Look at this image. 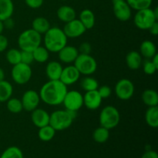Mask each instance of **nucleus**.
Masks as SVG:
<instances>
[{
  "instance_id": "obj_37",
  "label": "nucleus",
  "mask_w": 158,
  "mask_h": 158,
  "mask_svg": "<svg viewBox=\"0 0 158 158\" xmlns=\"http://www.w3.org/2000/svg\"><path fill=\"white\" fill-rule=\"evenodd\" d=\"M33 61L34 58L33 55H32V52L21 50V63L30 65L33 63Z\"/></svg>"
},
{
  "instance_id": "obj_48",
  "label": "nucleus",
  "mask_w": 158,
  "mask_h": 158,
  "mask_svg": "<svg viewBox=\"0 0 158 158\" xmlns=\"http://www.w3.org/2000/svg\"><path fill=\"white\" fill-rule=\"evenodd\" d=\"M3 30H4V26H3V23H2V21H1V20H0V35H1V34H2Z\"/></svg>"
},
{
  "instance_id": "obj_27",
  "label": "nucleus",
  "mask_w": 158,
  "mask_h": 158,
  "mask_svg": "<svg viewBox=\"0 0 158 158\" xmlns=\"http://www.w3.org/2000/svg\"><path fill=\"white\" fill-rule=\"evenodd\" d=\"M13 87L9 81L2 80L0 82V103H4L12 97Z\"/></svg>"
},
{
  "instance_id": "obj_1",
  "label": "nucleus",
  "mask_w": 158,
  "mask_h": 158,
  "mask_svg": "<svg viewBox=\"0 0 158 158\" xmlns=\"http://www.w3.org/2000/svg\"><path fill=\"white\" fill-rule=\"evenodd\" d=\"M67 86L60 80H49L40 89V100L49 106H59L62 104L67 93Z\"/></svg>"
},
{
  "instance_id": "obj_19",
  "label": "nucleus",
  "mask_w": 158,
  "mask_h": 158,
  "mask_svg": "<svg viewBox=\"0 0 158 158\" xmlns=\"http://www.w3.org/2000/svg\"><path fill=\"white\" fill-rule=\"evenodd\" d=\"M56 15L59 19L65 23L75 19L76 17H77L75 9L69 6H60L57 9Z\"/></svg>"
},
{
  "instance_id": "obj_23",
  "label": "nucleus",
  "mask_w": 158,
  "mask_h": 158,
  "mask_svg": "<svg viewBox=\"0 0 158 158\" xmlns=\"http://www.w3.org/2000/svg\"><path fill=\"white\" fill-rule=\"evenodd\" d=\"M51 26L49 20L44 17H36L32 23V29L40 35H44L49 29Z\"/></svg>"
},
{
  "instance_id": "obj_46",
  "label": "nucleus",
  "mask_w": 158,
  "mask_h": 158,
  "mask_svg": "<svg viewBox=\"0 0 158 158\" xmlns=\"http://www.w3.org/2000/svg\"><path fill=\"white\" fill-rule=\"evenodd\" d=\"M5 71L0 67V82L5 80Z\"/></svg>"
},
{
  "instance_id": "obj_24",
  "label": "nucleus",
  "mask_w": 158,
  "mask_h": 158,
  "mask_svg": "<svg viewBox=\"0 0 158 158\" xmlns=\"http://www.w3.org/2000/svg\"><path fill=\"white\" fill-rule=\"evenodd\" d=\"M14 12V5L12 0H0V20L4 21L12 17Z\"/></svg>"
},
{
  "instance_id": "obj_7",
  "label": "nucleus",
  "mask_w": 158,
  "mask_h": 158,
  "mask_svg": "<svg viewBox=\"0 0 158 158\" xmlns=\"http://www.w3.org/2000/svg\"><path fill=\"white\" fill-rule=\"evenodd\" d=\"M134 24L141 30H148L150 27L157 21L154 16L153 9L151 8L137 11L134 15Z\"/></svg>"
},
{
  "instance_id": "obj_36",
  "label": "nucleus",
  "mask_w": 158,
  "mask_h": 158,
  "mask_svg": "<svg viewBox=\"0 0 158 158\" xmlns=\"http://www.w3.org/2000/svg\"><path fill=\"white\" fill-rule=\"evenodd\" d=\"M141 66L143 67L144 73L147 75H154L158 69L151 60H147L144 62H143Z\"/></svg>"
},
{
  "instance_id": "obj_22",
  "label": "nucleus",
  "mask_w": 158,
  "mask_h": 158,
  "mask_svg": "<svg viewBox=\"0 0 158 158\" xmlns=\"http://www.w3.org/2000/svg\"><path fill=\"white\" fill-rule=\"evenodd\" d=\"M79 20L81 22V23L86 28V30L93 29L94 26H95V15H94L93 11H91L90 9H86L82 10L81 12L80 13Z\"/></svg>"
},
{
  "instance_id": "obj_38",
  "label": "nucleus",
  "mask_w": 158,
  "mask_h": 158,
  "mask_svg": "<svg viewBox=\"0 0 158 158\" xmlns=\"http://www.w3.org/2000/svg\"><path fill=\"white\" fill-rule=\"evenodd\" d=\"M97 91H98L99 94H100V96L101 97V98L103 100L109 98L111 96V94H112L111 88L109 87L108 86H106V85L100 86V87H98Z\"/></svg>"
},
{
  "instance_id": "obj_14",
  "label": "nucleus",
  "mask_w": 158,
  "mask_h": 158,
  "mask_svg": "<svg viewBox=\"0 0 158 158\" xmlns=\"http://www.w3.org/2000/svg\"><path fill=\"white\" fill-rule=\"evenodd\" d=\"M80 75L81 74L74 65H69L63 69L60 80L66 86H69L77 83L80 79Z\"/></svg>"
},
{
  "instance_id": "obj_12",
  "label": "nucleus",
  "mask_w": 158,
  "mask_h": 158,
  "mask_svg": "<svg viewBox=\"0 0 158 158\" xmlns=\"http://www.w3.org/2000/svg\"><path fill=\"white\" fill-rule=\"evenodd\" d=\"M63 30L67 38L75 39L83 35L86 29L82 24L81 22L76 18L72 21L65 23Z\"/></svg>"
},
{
  "instance_id": "obj_32",
  "label": "nucleus",
  "mask_w": 158,
  "mask_h": 158,
  "mask_svg": "<svg viewBox=\"0 0 158 158\" xmlns=\"http://www.w3.org/2000/svg\"><path fill=\"white\" fill-rule=\"evenodd\" d=\"M6 107L12 114H19L23 110L21 100L17 98H10L6 101Z\"/></svg>"
},
{
  "instance_id": "obj_40",
  "label": "nucleus",
  "mask_w": 158,
  "mask_h": 158,
  "mask_svg": "<svg viewBox=\"0 0 158 158\" xmlns=\"http://www.w3.org/2000/svg\"><path fill=\"white\" fill-rule=\"evenodd\" d=\"M44 0H25L26 4L31 9H39L43 4Z\"/></svg>"
},
{
  "instance_id": "obj_13",
  "label": "nucleus",
  "mask_w": 158,
  "mask_h": 158,
  "mask_svg": "<svg viewBox=\"0 0 158 158\" xmlns=\"http://www.w3.org/2000/svg\"><path fill=\"white\" fill-rule=\"evenodd\" d=\"M131 8L124 0H119L114 2L113 11L116 18L122 22H126L131 19L132 15Z\"/></svg>"
},
{
  "instance_id": "obj_41",
  "label": "nucleus",
  "mask_w": 158,
  "mask_h": 158,
  "mask_svg": "<svg viewBox=\"0 0 158 158\" xmlns=\"http://www.w3.org/2000/svg\"><path fill=\"white\" fill-rule=\"evenodd\" d=\"M9 46V40L4 35H0V52H2L6 50Z\"/></svg>"
},
{
  "instance_id": "obj_10",
  "label": "nucleus",
  "mask_w": 158,
  "mask_h": 158,
  "mask_svg": "<svg viewBox=\"0 0 158 158\" xmlns=\"http://www.w3.org/2000/svg\"><path fill=\"white\" fill-rule=\"evenodd\" d=\"M134 85L128 79H121L115 86V94L117 98L121 100H128L134 94Z\"/></svg>"
},
{
  "instance_id": "obj_8",
  "label": "nucleus",
  "mask_w": 158,
  "mask_h": 158,
  "mask_svg": "<svg viewBox=\"0 0 158 158\" xmlns=\"http://www.w3.org/2000/svg\"><path fill=\"white\" fill-rule=\"evenodd\" d=\"M12 78L15 83L23 85L27 83L30 80L32 75V70L30 65L19 63L12 66L11 72Z\"/></svg>"
},
{
  "instance_id": "obj_49",
  "label": "nucleus",
  "mask_w": 158,
  "mask_h": 158,
  "mask_svg": "<svg viewBox=\"0 0 158 158\" xmlns=\"http://www.w3.org/2000/svg\"><path fill=\"white\" fill-rule=\"evenodd\" d=\"M111 1H112L113 2H117V1H119V0H111Z\"/></svg>"
},
{
  "instance_id": "obj_31",
  "label": "nucleus",
  "mask_w": 158,
  "mask_h": 158,
  "mask_svg": "<svg viewBox=\"0 0 158 158\" xmlns=\"http://www.w3.org/2000/svg\"><path fill=\"white\" fill-rule=\"evenodd\" d=\"M80 86L84 91H92L96 90L99 87V83L94 77L86 76L80 82Z\"/></svg>"
},
{
  "instance_id": "obj_17",
  "label": "nucleus",
  "mask_w": 158,
  "mask_h": 158,
  "mask_svg": "<svg viewBox=\"0 0 158 158\" xmlns=\"http://www.w3.org/2000/svg\"><path fill=\"white\" fill-rule=\"evenodd\" d=\"M49 113L45 110L38 108L32 111L31 114V120L32 123L36 127L41 128L49 124Z\"/></svg>"
},
{
  "instance_id": "obj_45",
  "label": "nucleus",
  "mask_w": 158,
  "mask_h": 158,
  "mask_svg": "<svg viewBox=\"0 0 158 158\" xmlns=\"http://www.w3.org/2000/svg\"><path fill=\"white\" fill-rule=\"evenodd\" d=\"M151 60L152 61V63H154V66L158 69V54H156L154 57H152V58L151 59Z\"/></svg>"
},
{
  "instance_id": "obj_21",
  "label": "nucleus",
  "mask_w": 158,
  "mask_h": 158,
  "mask_svg": "<svg viewBox=\"0 0 158 158\" xmlns=\"http://www.w3.org/2000/svg\"><path fill=\"white\" fill-rule=\"evenodd\" d=\"M139 52L142 56V57H144L147 60H151L157 53V47L155 44L151 40H144L140 44Z\"/></svg>"
},
{
  "instance_id": "obj_4",
  "label": "nucleus",
  "mask_w": 158,
  "mask_h": 158,
  "mask_svg": "<svg viewBox=\"0 0 158 158\" xmlns=\"http://www.w3.org/2000/svg\"><path fill=\"white\" fill-rule=\"evenodd\" d=\"M41 42L42 35L31 28L20 33L18 38V46L20 50L32 52L41 45Z\"/></svg>"
},
{
  "instance_id": "obj_20",
  "label": "nucleus",
  "mask_w": 158,
  "mask_h": 158,
  "mask_svg": "<svg viewBox=\"0 0 158 158\" xmlns=\"http://www.w3.org/2000/svg\"><path fill=\"white\" fill-rule=\"evenodd\" d=\"M143 59L140 53L137 51H131L126 56V63L128 68L132 70H137L141 67Z\"/></svg>"
},
{
  "instance_id": "obj_15",
  "label": "nucleus",
  "mask_w": 158,
  "mask_h": 158,
  "mask_svg": "<svg viewBox=\"0 0 158 158\" xmlns=\"http://www.w3.org/2000/svg\"><path fill=\"white\" fill-rule=\"evenodd\" d=\"M103 99L99 94L97 89L87 91L83 96V105L90 110H95L100 106Z\"/></svg>"
},
{
  "instance_id": "obj_2",
  "label": "nucleus",
  "mask_w": 158,
  "mask_h": 158,
  "mask_svg": "<svg viewBox=\"0 0 158 158\" xmlns=\"http://www.w3.org/2000/svg\"><path fill=\"white\" fill-rule=\"evenodd\" d=\"M68 38L62 29L59 27H50L44 34V46L49 52H58L62 48L67 45Z\"/></svg>"
},
{
  "instance_id": "obj_43",
  "label": "nucleus",
  "mask_w": 158,
  "mask_h": 158,
  "mask_svg": "<svg viewBox=\"0 0 158 158\" xmlns=\"http://www.w3.org/2000/svg\"><path fill=\"white\" fill-rule=\"evenodd\" d=\"M141 158H158V154L156 151L152 150H148L142 155Z\"/></svg>"
},
{
  "instance_id": "obj_6",
  "label": "nucleus",
  "mask_w": 158,
  "mask_h": 158,
  "mask_svg": "<svg viewBox=\"0 0 158 158\" xmlns=\"http://www.w3.org/2000/svg\"><path fill=\"white\" fill-rule=\"evenodd\" d=\"M73 63L80 73L85 76L92 75L97 69V60L90 54H79Z\"/></svg>"
},
{
  "instance_id": "obj_29",
  "label": "nucleus",
  "mask_w": 158,
  "mask_h": 158,
  "mask_svg": "<svg viewBox=\"0 0 158 158\" xmlns=\"http://www.w3.org/2000/svg\"><path fill=\"white\" fill-rule=\"evenodd\" d=\"M56 132V131L50 125L48 124L46 126L40 128V130L38 131V137L40 138V140H41L42 141H50L55 137Z\"/></svg>"
},
{
  "instance_id": "obj_44",
  "label": "nucleus",
  "mask_w": 158,
  "mask_h": 158,
  "mask_svg": "<svg viewBox=\"0 0 158 158\" xmlns=\"http://www.w3.org/2000/svg\"><path fill=\"white\" fill-rule=\"evenodd\" d=\"M148 31L150 32V33L153 35H157L158 34V23L157 21H156L151 27L148 29Z\"/></svg>"
},
{
  "instance_id": "obj_5",
  "label": "nucleus",
  "mask_w": 158,
  "mask_h": 158,
  "mask_svg": "<svg viewBox=\"0 0 158 158\" xmlns=\"http://www.w3.org/2000/svg\"><path fill=\"white\" fill-rule=\"evenodd\" d=\"M120 120V112L114 106H106L100 114V124L107 130L115 128Z\"/></svg>"
},
{
  "instance_id": "obj_34",
  "label": "nucleus",
  "mask_w": 158,
  "mask_h": 158,
  "mask_svg": "<svg viewBox=\"0 0 158 158\" xmlns=\"http://www.w3.org/2000/svg\"><path fill=\"white\" fill-rule=\"evenodd\" d=\"M6 60L9 64L14 65L21 63V50L16 49H10L6 55Z\"/></svg>"
},
{
  "instance_id": "obj_39",
  "label": "nucleus",
  "mask_w": 158,
  "mask_h": 158,
  "mask_svg": "<svg viewBox=\"0 0 158 158\" xmlns=\"http://www.w3.org/2000/svg\"><path fill=\"white\" fill-rule=\"evenodd\" d=\"M78 51L80 54H87V55H89L91 51H92V46H91V45L89 43L85 42V43L80 44Z\"/></svg>"
},
{
  "instance_id": "obj_3",
  "label": "nucleus",
  "mask_w": 158,
  "mask_h": 158,
  "mask_svg": "<svg viewBox=\"0 0 158 158\" xmlns=\"http://www.w3.org/2000/svg\"><path fill=\"white\" fill-rule=\"evenodd\" d=\"M77 112L67 110H56L49 115V125L56 131H63L72 125Z\"/></svg>"
},
{
  "instance_id": "obj_9",
  "label": "nucleus",
  "mask_w": 158,
  "mask_h": 158,
  "mask_svg": "<svg viewBox=\"0 0 158 158\" xmlns=\"http://www.w3.org/2000/svg\"><path fill=\"white\" fill-rule=\"evenodd\" d=\"M63 104L65 109L72 112H77L83 106V95L77 90L67 91Z\"/></svg>"
},
{
  "instance_id": "obj_11",
  "label": "nucleus",
  "mask_w": 158,
  "mask_h": 158,
  "mask_svg": "<svg viewBox=\"0 0 158 158\" xmlns=\"http://www.w3.org/2000/svg\"><path fill=\"white\" fill-rule=\"evenodd\" d=\"M40 97L39 93L33 89L26 90L22 97L21 102L23 110L28 112H32L38 107L40 103Z\"/></svg>"
},
{
  "instance_id": "obj_28",
  "label": "nucleus",
  "mask_w": 158,
  "mask_h": 158,
  "mask_svg": "<svg viewBox=\"0 0 158 158\" xmlns=\"http://www.w3.org/2000/svg\"><path fill=\"white\" fill-rule=\"evenodd\" d=\"M32 55H33L34 61L40 63H44L49 60V52L45 46H42L40 45L32 51Z\"/></svg>"
},
{
  "instance_id": "obj_50",
  "label": "nucleus",
  "mask_w": 158,
  "mask_h": 158,
  "mask_svg": "<svg viewBox=\"0 0 158 158\" xmlns=\"http://www.w3.org/2000/svg\"><path fill=\"white\" fill-rule=\"evenodd\" d=\"M62 1H67V0H62Z\"/></svg>"
},
{
  "instance_id": "obj_33",
  "label": "nucleus",
  "mask_w": 158,
  "mask_h": 158,
  "mask_svg": "<svg viewBox=\"0 0 158 158\" xmlns=\"http://www.w3.org/2000/svg\"><path fill=\"white\" fill-rule=\"evenodd\" d=\"M126 2L131 9L139 11L151 7L153 0H127Z\"/></svg>"
},
{
  "instance_id": "obj_47",
  "label": "nucleus",
  "mask_w": 158,
  "mask_h": 158,
  "mask_svg": "<svg viewBox=\"0 0 158 158\" xmlns=\"http://www.w3.org/2000/svg\"><path fill=\"white\" fill-rule=\"evenodd\" d=\"M153 12H154V16H155V18L158 19V8L156 7L155 9H153Z\"/></svg>"
},
{
  "instance_id": "obj_35",
  "label": "nucleus",
  "mask_w": 158,
  "mask_h": 158,
  "mask_svg": "<svg viewBox=\"0 0 158 158\" xmlns=\"http://www.w3.org/2000/svg\"><path fill=\"white\" fill-rule=\"evenodd\" d=\"M0 158H24L23 151L19 148L12 146L5 150Z\"/></svg>"
},
{
  "instance_id": "obj_18",
  "label": "nucleus",
  "mask_w": 158,
  "mask_h": 158,
  "mask_svg": "<svg viewBox=\"0 0 158 158\" xmlns=\"http://www.w3.org/2000/svg\"><path fill=\"white\" fill-rule=\"evenodd\" d=\"M63 67L61 63L57 61H51L48 63L46 67V73L49 80H60Z\"/></svg>"
},
{
  "instance_id": "obj_42",
  "label": "nucleus",
  "mask_w": 158,
  "mask_h": 158,
  "mask_svg": "<svg viewBox=\"0 0 158 158\" xmlns=\"http://www.w3.org/2000/svg\"><path fill=\"white\" fill-rule=\"evenodd\" d=\"M2 23H3V26H4V29H13L14 26H15V22H14V20L12 19V17L6 19V20L2 21Z\"/></svg>"
},
{
  "instance_id": "obj_25",
  "label": "nucleus",
  "mask_w": 158,
  "mask_h": 158,
  "mask_svg": "<svg viewBox=\"0 0 158 158\" xmlns=\"http://www.w3.org/2000/svg\"><path fill=\"white\" fill-rule=\"evenodd\" d=\"M142 101L145 105L150 106H157L158 94L156 90L152 89H145L142 94Z\"/></svg>"
},
{
  "instance_id": "obj_26",
  "label": "nucleus",
  "mask_w": 158,
  "mask_h": 158,
  "mask_svg": "<svg viewBox=\"0 0 158 158\" xmlns=\"http://www.w3.org/2000/svg\"><path fill=\"white\" fill-rule=\"evenodd\" d=\"M145 120L149 127L157 128L158 127V106H150L145 114Z\"/></svg>"
},
{
  "instance_id": "obj_30",
  "label": "nucleus",
  "mask_w": 158,
  "mask_h": 158,
  "mask_svg": "<svg viewBox=\"0 0 158 158\" xmlns=\"http://www.w3.org/2000/svg\"><path fill=\"white\" fill-rule=\"evenodd\" d=\"M110 137V131L106 128L100 126L93 133V138L94 141L99 143H103L108 140Z\"/></svg>"
},
{
  "instance_id": "obj_16",
  "label": "nucleus",
  "mask_w": 158,
  "mask_h": 158,
  "mask_svg": "<svg viewBox=\"0 0 158 158\" xmlns=\"http://www.w3.org/2000/svg\"><path fill=\"white\" fill-rule=\"evenodd\" d=\"M57 53H58V57L60 61L62 63H66V64L73 63L77 57L80 54L77 47L73 46H68V45L62 48Z\"/></svg>"
}]
</instances>
